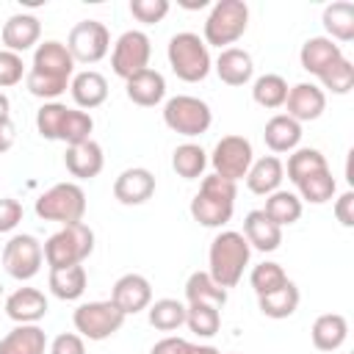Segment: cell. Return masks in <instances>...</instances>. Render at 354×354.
Returning <instances> with one entry per match:
<instances>
[{
    "label": "cell",
    "mask_w": 354,
    "mask_h": 354,
    "mask_svg": "<svg viewBox=\"0 0 354 354\" xmlns=\"http://www.w3.org/2000/svg\"><path fill=\"white\" fill-rule=\"evenodd\" d=\"M72 72H75V58L69 55L66 44L50 39L33 50V61L25 75V83L33 97L44 102H55V97H61L69 88Z\"/></svg>",
    "instance_id": "1"
},
{
    "label": "cell",
    "mask_w": 354,
    "mask_h": 354,
    "mask_svg": "<svg viewBox=\"0 0 354 354\" xmlns=\"http://www.w3.org/2000/svg\"><path fill=\"white\" fill-rule=\"evenodd\" d=\"M252 257V246L246 243V238L235 230H224L210 241L207 249V274L213 277L216 285H221L224 290L235 288L243 277V268L249 266Z\"/></svg>",
    "instance_id": "2"
},
{
    "label": "cell",
    "mask_w": 354,
    "mask_h": 354,
    "mask_svg": "<svg viewBox=\"0 0 354 354\" xmlns=\"http://www.w3.org/2000/svg\"><path fill=\"white\" fill-rule=\"evenodd\" d=\"M36 130L47 141H64L66 147L91 138L94 119L80 108H66L64 102H44L36 111Z\"/></svg>",
    "instance_id": "3"
},
{
    "label": "cell",
    "mask_w": 354,
    "mask_h": 354,
    "mask_svg": "<svg viewBox=\"0 0 354 354\" xmlns=\"http://www.w3.org/2000/svg\"><path fill=\"white\" fill-rule=\"evenodd\" d=\"M235 196H238V185L235 183H230V180H224L218 174L202 177V185L191 199L194 221H199L202 227H224L232 218Z\"/></svg>",
    "instance_id": "4"
},
{
    "label": "cell",
    "mask_w": 354,
    "mask_h": 354,
    "mask_svg": "<svg viewBox=\"0 0 354 354\" xmlns=\"http://www.w3.org/2000/svg\"><path fill=\"white\" fill-rule=\"evenodd\" d=\"M166 58H169L171 72H174L183 83H199V80H205V77L210 75V69H213L207 44L202 41L199 33H191V30L174 33V36L169 39Z\"/></svg>",
    "instance_id": "5"
},
{
    "label": "cell",
    "mask_w": 354,
    "mask_h": 354,
    "mask_svg": "<svg viewBox=\"0 0 354 354\" xmlns=\"http://www.w3.org/2000/svg\"><path fill=\"white\" fill-rule=\"evenodd\" d=\"M44 263L50 271L55 268H69V266H83V260L94 252V230L83 221L66 224L58 232H53L44 241Z\"/></svg>",
    "instance_id": "6"
},
{
    "label": "cell",
    "mask_w": 354,
    "mask_h": 354,
    "mask_svg": "<svg viewBox=\"0 0 354 354\" xmlns=\"http://www.w3.org/2000/svg\"><path fill=\"white\" fill-rule=\"evenodd\" d=\"M246 28H249V6L243 0H218L205 19L202 41L207 47L227 50L246 33Z\"/></svg>",
    "instance_id": "7"
},
{
    "label": "cell",
    "mask_w": 354,
    "mask_h": 354,
    "mask_svg": "<svg viewBox=\"0 0 354 354\" xmlns=\"http://www.w3.org/2000/svg\"><path fill=\"white\" fill-rule=\"evenodd\" d=\"M36 216L44 221H58L61 227L77 224L86 216V194L77 183H55L36 199Z\"/></svg>",
    "instance_id": "8"
},
{
    "label": "cell",
    "mask_w": 354,
    "mask_h": 354,
    "mask_svg": "<svg viewBox=\"0 0 354 354\" xmlns=\"http://www.w3.org/2000/svg\"><path fill=\"white\" fill-rule=\"evenodd\" d=\"M163 122L171 133L194 138L207 133V127L213 124V111L205 100L191 97V94H177L171 100H166L163 105Z\"/></svg>",
    "instance_id": "9"
},
{
    "label": "cell",
    "mask_w": 354,
    "mask_h": 354,
    "mask_svg": "<svg viewBox=\"0 0 354 354\" xmlns=\"http://www.w3.org/2000/svg\"><path fill=\"white\" fill-rule=\"evenodd\" d=\"M124 318L127 315L111 299L108 301H86L72 313L75 332L80 337H88V340H105V337L116 335L122 329Z\"/></svg>",
    "instance_id": "10"
},
{
    "label": "cell",
    "mask_w": 354,
    "mask_h": 354,
    "mask_svg": "<svg viewBox=\"0 0 354 354\" xmlns=\"http://www.w3.org/2000/svg\"><path fill=\"white\" fill-rule=\"evenodd\" d=\"M41 263H44L41 241L30 232L11 235L8 243L3 246V268L11 279H19V282L33 279L41 271Z\"/></svg>",
    "instance_id": "11"
},
{
    "label": "cell",
    "mask_w": 354,
    "mask_h": 354,
    "mask_svg": "<svg viewBox=\"0 0 354 354\" xmlns=\"http://www.w3.org/2000/svg\"><path fill=\"white\" fill-rule=\"evenodd\" d=\"M149 55H152V41L144 30H124L111 53V66L113 75L122 80H130L133 75L149 69Z\"/></svg>",
    "instance_id": "12"
},
{
    "label": "cell",
    "mask_w": 354,
    "mask_h": 354,
    "mask_svg": "<svg viewBox=\"0 0 354 354\" xmlns=\"http://www.w3.org/2000/svg\"><path fill=\"white\" fill-rule=\"evenodd\" d=\"M210 166H213V174L230 180V183H238L241 177H246L252 160H254V152H252V141L243 138V136H224L213 152H210Z\"/></svg>",
    "instance_id": "13"
},
{
    "label": "cell",
    "mask_w": 354,
    "mask_h": 354,
    "mask_svg": "<svg viewBox=\"0 0 354 354\" xmlns=\"http://www.w3.org/2000/svg\"><path fill=\"white\" fill-rule=\"evenodd\" d=\"M66 50L80 64H97L111 50V33L100 19H80L66 36Z\"/></svg>",
    "instance_id": "14"
},
{
    "label": "cell",
    "mask_w": 354,
    "mask_h": 354,
    "mask_svg": "<svg viewBox=\"0 0 354 354\" xmlns=\"http://www.w3.org/2000/svg\"><path fill=\"white\" fill-rule=\"evenodd\" d=\"M111 301L124 315H136L152 304V285L144 274H122L111 288Z\"/></svg>",
    "instance_id": "15"
},
{
    "label": "cell",
    "mask_w": 354,
    "mask_h": 354,
    "mask_svg": "<svg viewBox=\"0 0 354 354\" xmlns=\"http://www.w3.org/2000/svg\"><path fill=\"white\" fill-rule=\"evenodd\" d=\"M39 36H41V22L33 14H11L0 30L3 50H11L17 55H22L30 47H39Z\"/></svg>",
    "instance_id": "16"
},
{
    "label": "cell",
    "mask_w": 354,
    "mask_h": 354,
    "mask_svg": "<svg viewBox=\"0 0 354 354\" xmlns=\"http://www.w3.org/2000/svg\"><path fill=\"white\" fill-rule=\"evenodd\" d=\"M288 116L301 122H313L326 111V94L321 86L315 83H296L293 88H288V100H285Z\"/></svg>",
    "instance_id": "17"
},
{
    "label": "cell",
    "mask_w": 354,
    "mask_h": 354,
    "mask_svg": "<svg viewBox=\"0 0 354 354\" xmlns=\"http://www.w3.org/2000/svg\"><path fill=\"white\" fill-rule=\"evenodd\" d=\"M155 194V174L144 166H130L113 180V196L122 205H144Z\"/></svg>",
    "instance_id": "18"
},
{
    "label": "cell",
    "mask_w": 354,
    "mask_h": 354,
    "mask_svg": "<svg viewBox=\"0 0 354 354\" xmlns=\"http://www.w3.org/2000/svg\"><path fill=\"white\" fill-rule=\"evenodd\" d=\"M50 304L39 288H17L6 299V315L14 324H39L47 315Z\"/></svg>",
    "instance_id": "19"
},
{
    "label": "cell",
    "mask_w": 354,
    "mask_h": 354,
    "mask_svg": "<svg viewBox=\"0 0 354 354\" xmlns=\"http://www.w3.org/2000/svg\"><path fill=\"white\" fill-rule=\"evenodd\" d=\"M64 166L72 177L77 180H91L102 171L105 166V155H102V147L88 138L83 144H75V147H66V155H64Z\"/></svg>",
    "instance_id": "20"
},
{
    "label": "cell",
    "mask_w": 354,
    "mask_h": 354,
    "mask_svg": "<svg viewBox=\"0 0 354 354\" xmlns=\"http://www.w3.org/2000/svg\"><path fill=\"white\" fill-rule=\"evenodd\" d=\"M340 58H343L340 44H335V41L326 39V36H310V39L301 44V50H299L301 69L310 72V75H315V77H321V75H324L335 61H340Z\"/></svg>",
    "instance_id": "21"
},
{
    "label": "cell",
    "mask_w": 354,
    "mask_h": 354,
    "mask_svg": "<svg viewBox=\"0 0 354 354\" xmlns=\"http://www.w3.org/2000/svg\"><path fill=\"white\" fill-rule=\"evenodd\" d=\"M124 91L133 105L155 108L166 97V77L158 69H144V72L133 75L130 80H124Z\"/></svg>",
    "instance_id": "22"
},
{
    "label": "cell",
    "mask_w": 354,
    "mask_h": 354,
    "mask_svg": "<svg viewBox=\"0 0 354 354\" xmlns=\"http://www.w3.org/2000/svg\"><path fill=\"white\" fill-rule=\"evenodd\" d=\"M213 69H216L221 83H227V86H246L252 80V75H254V61H252V55L246 50L227 47V50L218 53Z\"/></svg>",
    "instance_id": "23"
},
{
    "label": "cell",
    "mask_w": 354,
    "mask_h": 354,
    "mask_svg": "<svg viewBox=\"0 0 354 354\" xmlns=\"http://www.w3.org/2000/svg\"><path fill=\"white\" fill-rule=\"evenodd\" d=\"M69 94H72V100H75V105L80 111L100 108L108 100V80L100 72H94V69L77 72L69 80Z\"/></svg>",
    "instance_id": "24"
},
{
    "label": "cell",
    "mask_w": 354,
    "mask_h": 354,
    "mask_svg": "<svg viewBox=\"0 0 354 354\" xmlns=\"http://www.w3.org/2000/svg\"><path fill=\"white\" fill-rule=\"evenodd\" d=\"M246 188L257 196H268L274 191H279L282 180H285V166L277 155H266L260 160H252L249 171H246Z\"/></svg>",
    "instance_id": "25"
},
{
    "label": "cell",
    "mask_w": 354,
    "mask_h": 354,
    "mask_svg": "<svg viewBox=\"0 0 354 354\" xmlns=\"http://www.w3.org/2000/svg\"><path fill=\"white\" fill-rule=\"evenodd\" d=\"M246 243L257 252H274L282 243V227H277L263 210H249L243 218V232Z\"/></svg>",
    "instance_id": "26"
},
{
    "label": "cell",
    "mask_w": 354,
    "mask_h": 354,
    "mask_svg": "<svg viewBox=\"0 0 354 354\" xmlns=\"http://www.w3.org/2000/svg\"><path fill=\"white\" fill-rule=\"evenodd\" d=\"M348 337V321L340 315V313H324L313 321V329H310V340L318 351L329 354V351H337Z\"/></svg>",
    "instance_id": "27"
},
{
    "label": "cell",
    "mask_w": 354,
    "mask_h": 354,
    "mask_svg": "<svg viewBox=\"0 0 354 354\" xmlns=\"http://www.w3.org/2000/svg\"><path fill=\"white\" fill-rule=\"evenodd\" d=\"M47 335L39 324H17L6 337H0V354H44Z\"/></svg>",
    "instance_id": "28"
},
{
    "label": "cell",
    "mask_w": 354,
    "mask_h": 354,
    "mask_svg": "<svg viewBox=\"0 0 354 354\" xmlns=\"http://www.w3.org/2000/svg\"><path fill=\"white\" fill-rule=\"evenodd\" d=\"M263 141L271 152H293L301 141V124L296 119H290L288 113H277L266 122V130H263Z\"/></svg>",
    "instance_id": "29"
},
{
    "label": "cell",
    "mask_w": 354,
    "mask_h": 354,
    "mask_svg": "<svg viewBox=\"0 0 354 354\" xmlns=\"http://www.w3.org/2000/svg\"><path fill=\"white\" fill-rule=\"evenodd\" d=\"M321 22H324L326 39H332L335 44L337 41H351L354 39V3H348V0L329 3L321 14Z\"/></svg>",
    "instance_id": "30"
},
{
    "label": "cell",
    "mask_w": 354,
    "mask_h": 354,
    "mask_svg": "<svg viewBox=\"0 0 354 354\" xmlns=\"http://www.w3.org/2000/svg\"><path fill=\"white\" fill-rule=\"evenodd\" d=\"M50 293L61 301H75L86 293V285H88V274L83 266H69V268H55L50 271Z\"/></svg>",
    "instance_id": "31"
},
{
    "label": "cell",
    "mask_w": 354,
    "mask_h": 354,
    "mask_svg": "<svg viewBox=\"0 0 354 354\" xmlns=\"http://www.w3.org/2000/svg\"><path fill=\"white\" fill-rule=\"evenodd\" d=\"M299 301H301V293H299L296 282H290V279H288L279 290L266 293V296H257V307H260V313H263L266 318H274V321L290 318V315L296 313Z\"/></svg>",
    "instance_id": "32"
},
{
    "label": "cell",
    "mask_w": 354,
    "mask_h": 354,
    "mask_svg": "<svg viewBox=\"0 0 354 354\" xmlns=\"http://www.w3.org/2000/svg\"><path fill=\"white\" fill-rule=\"evenodd\" d=\"M185 299H188V304H213L221 310L227 304V290L221 285H216L207 271H194L185 279Z\"/></svg>",
    "instance_id": "33"
},
{
    "label": "cell",
    "mask_w": 354,
    "mask_h": 354,
    "mask_svg": "<svg viewBox=\"0 0 354 354\" xmlns=\"http://www.w3.org/2000/svg\"><path fill=\"white\" fill-rule=\"evenodd\" d=\"M263 213L277 224V227H288V224H296L301 218V199L293 194V191H274L266 196V207Z\"/></svg>",
    "instance_id": "34"
},
{
    "label": "cell",
    "mask_w": 354,
    "mask_h": 354,
    "mask_svg": "<svg viewBox=\"0 0 354 354\" xmlns=\"http://www.w3.org/2000/svg\"><path fill=\"white\" fill-rule=\"evenodd\" d=\"M171 169L183 180H199L205 174V169H207V152L199 144L185 141L171 152Z\"/></svg>",
    "instance_id": "35"
},
{
    "label": "cell",
    "mask_w": 354,
    "mask_h": 354,
    "mask_svg": "<svg viewBox=\"0 0 354 354\" xmlns=\"http://www.w3.org/2000/svg\"><path fill=\"white\" fill-rule=\"evenodd\" d=\"M296 188H299V199H304V202H310V205H324V202H329L332 196H335V191H337V183H335V177H332V171H329V166L326 169H321V171H313V174H307V177H301L299 183H296Z\"/></svg>",
    "instance_id": "36"
},
{
    "label": "cell",
    "mask_w": 354,
    "mask_h": 354,
    "mask_svg": "<svg viewBox=\"0 0 354 354\" xmlns=\"http://www.w3.org/2000/svg\"><path fill=\"white\" fill-rule=\"evenodd\" d=\"M252 100L260 105V108H282L285 100H288V80L282 75H260L254 83H252Z\"/></svg>",
    "instance_id": "37"
},
{
    "label": "cell",
    "mask_w": 354,
    "mask_h": 354,
    "mask_svg": "<svg viewBox=\"0 0 354 354\" xmlns=\"http://www.w3.org/2000/svg\"><path fill=\"white\" fill-rule=\"evenodd\" d=\"M147 318L158 332H174L185 324V304L177 299H158L147 307Z\"/></svg>",
    "instance_id": "38"
},
{
    "label": "cell",
    "mask_w": 354,
    "mask_h": 354,
    "mask_svg": "<svg viewBox=\"0 0 354 354\" xmlns=\"http://www.w3.org/2000/svg\"><path fill=\"white\" fill-rule=\"evenodd\" d=\"M326 169V158L321 149H313V147H296L290 155H288V180L296 185L301 177L313 174V171H321Z\"/></svg>",
    "instance_id": "39"
},
{
    "label": "cell",
    "mask_w": 354,
    "mask_h": 354,
    "mask_svg": "<svg viewBox=\"0 0 354 354\" xmlns=\"http://www.w3.org/2000/svg\"><path fill=\"white\" fill-rule=\"evenodd\" d=\"M185 326L196 337H213L221 326V313L213 304H188L185 307Z\"/></svg>",
    "instance_id": "40"
},
{
    "label": "cell",
    "mask_w": 354,
    "mask_h": 354,
    "mask_svg": "<svg viewBox=\"0 0 354 354\" xmlns=\"http://www.w3.org/2000/svg\"><path fill=\"white\" fill-rule=\"evenodd\" d=\"M285 282H288L285 268H282L279 263H271V260L257 263V266L252 268V274H249V285H252V290H254L257 296L274 293V290H279Z\"/></svg>",
    "instance_id": "41"
},
{
    "label": "cell",
    "mask_w": 354,
    "mask_h": 354,
    "mask_svg": "<svg viewBox=\"0 0 354 354\" xmlns=\"http://www.w3.org/2000/svg\"><path fill=\"white\" fill-rule=\"evenodd\" d=\"M321 86L324 88H329L332 94H348L351 91V86H354V64L343 55L340 61H335L321 77Z\"/></svg>",
    "instance_id": "42"
},
{
    "label": "cell",
    "mask_w": 354,
    "mask_h": 354,
    "mask_svg": "<svg viewBox=\"0 0 354 354\" xmlns=\"http://www.w3.org/2000/svg\"><path fill=\"white\" fill-rule=\"evenodd\" d=\"M25 61L22 55L11 50H0V88H11L25 77Z\"/></svg>",
    "instance_id": "43"
},
{
    "label": "cell",
    "mask_w": 354,
    "mask_h": 354,
    "mask_svg": "<svg viewBox=\"0 0 354 354\" xmlns=\"http://www.w3.org/2000/svg\"><path fill=\"white\" fill-rule=\"evenodd\" d=\"M149 354H221V351L213 348V346H196V343H188L183 337H171L169 335V337L158 340Z\"/></svg>",
    "instance_id": "44"
},
{
    "label": "cell",
    "mask_w": 354,
    "mask_h": 354,
    "mask_svg": "<svg viewBox=\"0 0 354 354\" xmlns=\"http://www.w3.org/2000/svg\"><path fill=\"white\" fill-rule=\"evenodd\" d=\"M169 0H130V14L144 22V25H155L169 14Z\"/></svg>",
    "instance_id": "45"
},
{
    "label": "cell",
    "mask_w": 354,
    "mask_h": 354,
    "mask_svg": "<svg viewBox=\"0 0 354 354\" xmlns=\"http://www.w3.org/2000/svg\"><path fill=\"white\" fill-rule=\"evenodd\" d=\"M50 354H86V343L77 332H61L53 337V343L47 346Z\"/></svg>",
    "instance_id": "46"
},
{
    "label": "cell",
    "mask_w": 354,
    "mask_h": 354,
    "mask_svg": "<svg viewBox=\"0 0 354 354\" xmlns=\"http://www.w3.org/2000/svg\"><path fill=\"white\" fill-rule=\"evenodd\" d=\"M22 205L14 196H3L0 199V232H11L19 221H22Z\"/></svg>",
    "instance_id": "47"
},
{
    "label": "cell",
    "mask_w": 354,
    "mask_h": 354,
    "mask_svg": "<svg viewBox=\"0 0 354 354\" xmlns=\"http://www.w3.org/2000/svg\"><path fill=\"white\" fill-rule=\"evenodd\" d=\"M335 218L343 227H354V191H343L335 199Z\"/></svg>",
    "instance_id": "48"
},
{
    "label": "cell",
    "mask_w": 354,
    "mask_h": 354,
    "mask_svg": "<svg viewBox=\"0 0 354 354\" xmlns=\"http://www.w3.org/2000/svg\"><path fill=\"white\" fill-rule=\"evenodd\" d=\"M14 141H17V127H14L11 116H6V119H0V155L8 152L14 147Z\"/></svg>",
    "instance_id": "49"
},
{
    "label": "cell",
    "mask_w": 354,
    "mask_h": 354,
    "mask_svg": "<svg viewBox=\"0 0 354 354\" xmlns=\"http://www.w3.org/2000/svg\"><path fill=\"white\" fill-rule=\"evenodd\" d=\"M8 111H11V102H8V97L0 91V119H6V116H8Z\"/></svg>",
    "instance_id": "50"
}]
</instances>
